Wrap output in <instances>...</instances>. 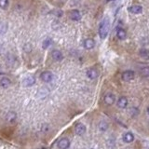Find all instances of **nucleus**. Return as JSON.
I'll list each match as a JSON object with an SVG mask.
<instances>
[{
	"mask_svg": "<svg viewBox=\"0 0 149 149\" xmlns=\"http://www.w3.org/2000/svg\"><path fill=\"white\" fill-rule=\"evenodd\" d=\"M74 132L77 134V135H83V134L86 132V127L84 124L82 123H77L74 127Z\"/></svg>",
	"mask_w": 149,
	"mask_h": 149,
	"instance_id": "obj_11",
	"label": "nucleus"
},
{
	"mask_svg": "<svg viewBox=\"0 0 149 149\" xmlns=\"http://www.w3.org/2000/svg\"><path fill=\"white\" fill-rule=\"evenodd\" d=\"M128 11L132 14H140L143 12V7L140 5H133L128 7Z\"/></svg>",
	"mask_w": 149,
	"mask_h": 149,
	"instance_id": "obj_8",
	"label": "nucleus"
},
{
	"mask_svg": "<svg viewBox=\"0 0 149 149\" xmlns=\"http://www.w3.org/2000/svg\"><path fill=\"white\" fill-rule=\"evenodd\" d=\"M69 17L72 21H78L81 19V14L79 12V10L77 9H73L70 11L69 13Z\"/></svg>",
	"mask_w": 149,
	"mask_h": 149,
	"instance_id": "obj_6",
	"label": "nucleus"
},
{
	"mask_svg": "<svg viewBox=\"0 0 149 149\" xmlns=\"http://www.w3.org/2000/svg\"><path fill=\"white\" fill-rule=\"evenodd\" d=\"M141 74L144 77H149V66L143 67L141 69Z\"/></svg>",
	"mask_w": 149,
	"mask_h": 149,
	"instance_id": "obj_21",
	"label": "nucleus"
},
{
	"mask_svg": "<svg viewBox=\"0 0 149 149\" xmlns=\"http://www.w3.org/2000/svg\"><path fill=\"white\" fill-rule=\"evenodd\" d=\"M17 120V114L13 111H9L6 115V121L9 124H13Z\"/></svg>",
	"mask_w": 149,
	"mask_h": 149,
	"instance_id": "obj_5",
	"label": "nucleus"
},
{
	"mask_svg": "<svg viewBox=\"0 0 149 149\" xmlns=\"http://www.w3.org/2000/svg\"><path fill=\"white\" fill-rule=\"evenodd\" d=\"M9 6V0H0V9H7Z\"/></svg>",
	"mask_w": 149,
	"mask_h": 149,
	"instance_id": "obj_20",
	"label": "nucleus"
},
{
	"mask_svg": "<svg viewBox=\"0 0 149 149\" xmlns=\"http://www.w3.org/2000/svg\"><path fill=\"white\" fill-rule=\"evenodd\" d=\"M139 54L142 58H144L145 60H149V50H146V48H142V50L139 51Z\"/></svg>",
	"mask_w": 149,
	"mask_h": 149,
	"instance_id": "obj_18",
	"label": "nucleus"
},
{
	"mask_svg": "<svg viewBox=\"0 0 149 149\" xmlns=\"http://www.w3.org/2000/svg\"><path fill=\"white\" fill-rule=\"evenodd\" d=\"M91 149H93V148H91Z\"/></svg>",
	"mask_w": 149,
	"mask_h": 149,
	"instance_id": "obj_25",
	"label": "nucleus"
},
{
	"mask_svg": "<svg viewBox=\"0 0 149 149\" xmlns=\"http://www.w3.org/2000/svg\"><path fill=\"white\" fill-rule=\"evenodd\" d=\"M115 96L114 94H112V93H107V94H105V96H104V103H105L106 104H108V105H112L114 103H115Z\"/></svg>",
	"mask_w": 149,
	"mask_h": 149,
	"instance_id": "obj_13",
	"label": "nucleus"
},
{
	"mask_svg": "<svg viewBox=\"0 0 149 149\" xmlns=\"http://www.w3.org/2000/svg\"><path fill=\"white\" fill-rule=\"evenodd\" d=\"M117 38L119 40H124L126 38V36H127V33L123 28L119 27L117 29Z\"/></svg>",
	"mask_w": 149,
	"mask_h": 149,
	"instance_id": "obj_16",
	"label": "nucleus"
},
{
	"mask_svg": "<svg viewBox=\"0 0 149 149\" xmlns=\"http://www.w3.org/2000/svg\"><path fill=\"white\" fill-rule=\"evenodd\" d=\"M52 44V39L51 38H46L42 42V48L44 50H47V48H50V46Z\"/></svg>",
	"mask_w": 149,
	"mask_h": 149,
	"instance_id": "obj_19",
	"label": "nucleus"
},
{
	"mask_svg": "<svg viewBox=\"0 0 149 149\" xmlns=\"http://www.w3.org/2000/svg\"><path fill=\"white\" fill-rule=\"evenodd\" d=\"M106 1H108V2H109V1H113V0H106Z\"/></svg>",
	"mask_w": 149,
	"mask_h": 149,
	"instance_id": "obj_24",
	"label": "nucleus"
},
{
	"mask_svg": "<svg viewBox=\"0 0 149 149\" xmlns=\"http://www.w3.org/2000/svg\"><path fill=\"white\" fill-rule=\"evenodd\" d=\"M11 85V80L7 77H0V87L2 89H7Z\"/></svg>",
	"mask_w": 149,
	"mask_h": 149,
	"instance_id": "obj_9",
	"label": "nucleus"
},
{
	"mask_svg": "<svg viewBox=\"0 0 149 149\" xmlns=\"http://www.w3.org/2000/svg\"><path fill=\"white\" fill-rule=\"evenodd\" d=\"M147 113H148V115H149V106L147 107Z\"/></svg>",
	"mask_w": 149,
	"mask_h": 149,
	"instance_id": "obj_23",
	"label": "nucleus"
},
{
	"mask_svg": "<svg viewBox=\"0 0 149 149\" xmlns=\"http://www.w3.org/2000/svg\"><path fill=\"white\" fill-rule=\"evenodd\" d=\"M134 77H135V74H134L133 71L132 70H127V71H124V72L122 73V79L124 81H130L134 79Z\"/></svg>",
	"mask_w": 149,
	"mask_h": 149,
	"instance_id": "obj_3",
	"label": "nucleus"
},
{
	"mask_svg": "<svg viewBox=\"0 0 149 149\" xmlns=\"http://www.w3.org/2000/svg\"><path fill=\"white\" fill-rule=\"evenodd\" d=\"M109 26H110L109 20H108L107 17H105L101 21L99 26V36L102 39H105L107 37L108 33H109Z\"/></svg>",
	"mask_w": 149,
	"mask_h": 149,
	"instance_id": "obj_1",
	"label": "nucleus"
},
{
	"mask_svg": "<svg viewBox=\"0 0 149 149\" xmlns=\"http://www.w3.org/2000/svg\"><path fill=\"white\" fill-rule=\"evenodd\" d=\"M53 74H52L50 71H44V72L41 73L40 78L42 79V81L46 82V83H50L52 80H53Z\"/></svg>",
	"mask_w": 149,
	"mask_h": 149,
	"instance_id": "obj_2",
	"label": "nucleus"
},
{
	"mask_svg": "<svg viewBox=\"0 0 149 149\" xmlns=\"http://www.w3.org/2000/svg\"><path fill=\"white\" fill-rule=\"evenodd\" d=\"M83 47L86 50H92L95 47V41L92 38H87L84 40L83 42Z\"/></svg>",
	"mask_w": 149,
	"mask_h": 149,
	"instance_id": "obj_10",
	"label": "nucleus"
},
{
	"mask_svg": "<svg viewBox=\"0 0 149 149\" xmlns=\"http://www.w3.org/2000/svg\"><path fill=\"white\" fill-rule=\"evenodd\" d=\"M35 83H36V78L31 76L25 77L23 81H22V85H23L24 87H31V86H33Z\"/></svg>",
	"mask_w": 149,
	"mask_h": 149,
	"instance_id": "obj_12",
	"label": "nucleus"
},
{
	"mask_svg": "<svg viewBox=\"0 0 149 149\" xmlns=\"http://www.w3.org/2000/svg\"><path fill=\"white\" fill-rule=\"evenodd\" d=\"M99 76L98 74V71L94 68H91L87 71V77L89 78V79H95Z\"/></svg>",
	"mask_w": 149,
	"mask_h": 149,
	"instance_id": "obj_14",
	"label": "nucleus"
},
{
	"mask_svg": "<svg viewBox=\"0 0 149 149\" xmlns=\"http://www.w3.org/2000/svg\"><path fill=\"white\" fill-rule=\"evenodd\" d=\"M99 129L100 130H102V132H105V130L108 129V124H107V122L105 121H101L99 123Z\"/></svg>",
	"mask_w": 149,
	"mask_h": 149,
	"instance_id": "obj_22",
	"label": "nucleus"
},
{
	"mask_svg": "<svg viewBox=\"0 0 149 149\" xmlns=\"http://www.w3.org/2000/svg\"><path fill=\"white\" fill-rule=\"evenodd\" d=\"M51 57L56 62H61L63 59V54L62 53V51H60L58 50H54L51 51Z\"/></svg>",
	"mask_w": 149,
	"mask_h": 149,
	"instance_id": "obj_7",
	"label": "nucleus"
},
{
	"mask_svg": "<svg viewBox=\"0 0 149 149\" xmlns=\"http://www.w3.org/2000/svg\"><path fill=\"white\" fill-rule=\"evenodd\" d=\"M128 105V99L126 98V97L122 96L120 97L118 100H117V106L119 108H122V109H124V108L127 107Z\"/></svg>",
	"mask_w": 149,
	"mask_h": 149,
	"instance_id": "obj_15",
	"label": "nucleus"
},
{
	"mask_svg": "<svg viewBox=\"0 0 149 149\" xmlns=\"http://www.w3.org/2000/svg\"><path fill=\"white\" fill-rule=\"evenodd\" d=\"M57 146L59 149H67L69 148L70 146V141L67 139V138H62L60 139L58 144H57Z\"/></svg>",
	"mask_w": 149,
	"mask_h": 149,
	"instance_id": "obj_4",
	"label": "nucleus"
},
{
	"mask_svg": "<svg viewBox=\"0 0 149 149\" xmlns=\"http://www.w3.org/2000/svg\"><path fill=\"white\" fill-rule=\"evenodd\" d=\"M134 140V136L132 132H127L124 136H123V141L125 143H132V142Z\"/></svg>",
	"mask_w": 149,
	"mask_h": 149,
	"instance_id": "obj_17",
	"label": "nucleus"
}]
</instances>
